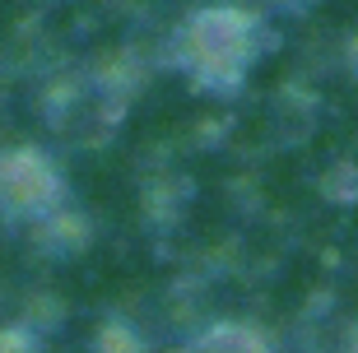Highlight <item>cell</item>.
Here are the masks:
<instances>
[{"instance_id": "cell-1", "label": "cell", "mask_w": 358, "mask_h": 353, "mask_svg": "<svg viewBox=\"0 0 358 353\" xmlns=\"http://www.w3.org/2000/svg\"><path fill=\"white\" fill-rule=\"evenodd\" d=\"M261 52H266V33L242 10L191 14L173 42L177 70H186L200 89H238Z\"/></svg>"}, {"instance_id": "cell-2", "label": "cell", "mask_w": 358, "mask_h": 353, "mask_svg": "<svg viewBox=\"0 0 358 353\" xmlns=\"http://www.w3.org/2000/svg\"><path fill=\"white\" fill-rule=\"evenodd\" d=\"M66 182L52 158L38 149H5L0 154V210L19 219H47L61 210Z\"/></svg>"}, {"instance_id": "cell-3", "label": "cell", "mask_w": 358, "mask_h": 353, "mask_svg": "<svg viewBox=\"0 0 358 353\" xmlns=\"http://www.w3.org/2000/svg\"><path fill=\"white\" fill-rule=\"evenodd\" d=\"M186 353H270V340L252 326L224 321V326H210L205 335H196L186 344Z\"/></svg>"}, {"instance_id": "cell-4", "label": "cell", "mask_w": 358, "mask_h": 353, "mask_svg": "<svg viewBox=\"0 0 358 353\" xmlns=\"http://www.w3.org/2000/svg\"><path fill=\"white\" fill-rule=\"evenodd\" d=\"M38 242L47 247V256H75L89 247V223L70 210H56L47 219H38Z\"/></svg>"}, {"instance_id": "cell-5", "label": "cell", "mask_w": 358, "mask_h": 353, "mask_svg": "<svg viewBox=\"0 0 358 353\" xmlns=\"http://www.w3.org/2000/svg\"><path fill=\"white\" fill-rule=\"evenodd\" d=\"M321 196L331 205H358V163H335L321 177Z\"/></svg>"}, {"instance_id": "cell-6", "label": "cell", "mask_w": 358, "mask_h": 353, "mask_svg": "<svg viewBox=\"0 0 358 353\" xmlns=\"http://www.w3.org/2000/svg\"><path fill=\"white\" fill-rule=\"evenodd\" d=\"M93 353H149V349L126 321H107V326L93 335Z\"/></svg>"}, {"instance_id": "cell-7", "label": "cell", "mask_w": 358, "mask_h": 353, "mask_svg": "<svg viewBox=\"0 0 358 353\" xmlns=\"http://www.w3.org/2000/svg\"><path fill=\"white\" fill-rule=\"evenodd\" d=\"M0 353H38V335L24 330V326L0 330Z\"/></svg>"}, {"instance_id": "cell-8", "label": "cell", "mask_w": 358, "mask_h": 353, "mask_svg": "<svg viewBox=\"0 0 358 353\" xmlns=\"http://www.w3.org/2000/svg\"><path fill=\"white\" fill-rule=\"evenodd\" d=\"M345 61H349V70H354V79H358V33L349 38V47H345Z\"/></svg>"}, {"instance_id": "cell-9", "label": "cell", "mask_w": 358, "mask_h": 353, "mask_svg": "<svg viewBox=\"0 0 358 353\" xmlns=\"http://www.w3.org/2000/svg\"><path fill=\"white\" fill-rule=\"evenodd\" d=\"M345 349H349V353H358V326L349 330V344H345Z\"/></svg>"}, {"instance_id": "cell-10", "label": "cell", "mask_w": 358, "mask_h": 353, "mask_svg": "<svg viewBox=\"0 0 358 353\" xmlns=\"http://www.w3.org/2000/svg\"><path fill=\"white\" fill-rule=\"evenodd\" d=\"M345 353H349V349H345Z\"/></svg>"}]
</instances>
